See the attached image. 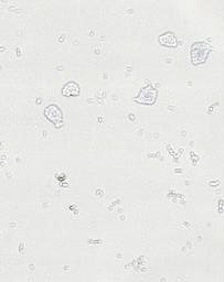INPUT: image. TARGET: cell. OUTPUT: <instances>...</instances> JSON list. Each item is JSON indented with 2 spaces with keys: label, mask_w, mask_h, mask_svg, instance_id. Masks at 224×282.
Segmentation results:
<instances>
[{
  "label": "cell",
  "mask_w": 224,
  "mask_h": 282,
  "mask_svg": "<svg viewBox=\"0 0 224 282\" xmlns=\"http://www.w3.org/2000/svg\"><path fill=\"white\" fill-rule=\"evenodd\" d=\"M210 54V48L206 42H194L190 48V59L194 65L202 64L207 61Z\"/></svg>",
  "instance_id": "cell-1"
},
{
  "label": "cell",
  "mask_w": 224,
  "mask_h": 282,
  "mask_svg": "<svg viewBox=\"0 0 224 282\" xmlns=\"http://www.w3.org/2000/svg\"><path fill=\"white\" fill-rule=\"evenodd\" d=\"M158 96V91L155 89L154 86L148 85L145 86L137 94L135 97V102L138 104L143 105H154Z\"/></svg>",
  "instance_id": "cell-2"
},
{
  "label": "cell",
  "mask_w": 224,
  "mask_h": 282,
  "mask_svg": "<svg viewBox=\"0 0 224 282\" xmlns=\"http://www.w3.org/2000/svg\"><path fill=\"white\" fill-rule=\"evenodd\" d=\"M44 116L49 122L55 126V128H60L63 124V114L60 107L55 104H50L44 109Z\"/></svg>",
  "instance_id": "cell-3"
},
{
  "label": "cell",
  "mask_w": 224,
  "mask_h": 282,
  "mask_svg": "<svg viewBox=\"0 0 224 282\" xmlns=\"http://www.w3.org/2000/svg\"><path fill=\"white\" fill-rule=\"evenodd\" d=\"M158 40H159L160 44L164 46H169V48H174V46L177 45V38L175 36V33L170 31L161 33Z\"/></svg>",
  "instance_id": "cell-4"
},
{
  "label": "cell",
  "mask_w": 224,
  "mask_h": 282,
  "mask_svg": "<svg viewBox=\"0 0 224 282\" xmlns=\"http://www.w3.org/2000/svg\"><path fill=\"white\" fill-rule=\"evenodd\" d=\"M62 94L67 97L77 96L78 94H80V86H78L77 83L73 82V80H72V82H68L63 86Z\"/></svg>",
  "instance_id": "cell-5"
}]
</instances>
